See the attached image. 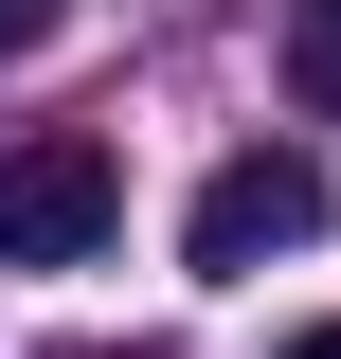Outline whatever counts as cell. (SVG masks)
I'll return each mask as SVG.
<instances>
[{"label":"cell","instance_id":"1","mask_svg":"<svg viewBox=\"0 0 341 359\" xmlns=\"http://www.w3.org/2000/svg\"><path fill=\"white\" fill-rule=\"evenodd\" d=\"M305 233H323V162H305V144H234V162L198 180V216H180V269H198V287H252Z\"/></svg>","mask_w":341,"mask_h":359},{"label":"cell","instance_id":"2","mask_svg":"<svg viewBox=\"0 0 341 359\" xmlns=\"http://www.w3.org/2000/svg\"><path fill=\"white\" fill-rule=\"evenodd\" d=\"M108 144L90 126H36V144H0V269H72V252H108Z\"/></svg>","mask_w":341,"mask_h":359},{"label":"cell","instance_id":"3","mask_svg":"<svg viewBox=\"0 0 341 359\" xmlns=\"http://www.w3.org/2000/svg\"><path fill=\"white\" fill-rule=\"evenodd\" d=\"M288 90L341 126V0H288Z\"/></svg>","mask_w":341,"mask_h":359},{"label":"cell","instance_id":"4","mask_svg":"<svg viewBox=\"0 0 341 359\" xmlns=\"http://www.w3.org/2000/svg\"><path fill=\"white\" fill-rule=\"evenodd\" d=\"M54 18H72V0H0V72H18V54H36Z\"/></svg>","mask_w":341,"mask_h":359},{"label":"cell","instance_id":"5","mask_svg":"<svg viewBox=\"0 0 341 359\" xmlns=\"http://www.w3.org/2000/svg\"><path fill=\"white\" fill-rule=\"evenodd\" d=\"M269 359H341V323H305V341H269Z\"/></svg>","mask_w":341,"mask_h":359},{"label":"cell","instance_id":"6","mask_svg":"<svg viewBox=\"0 0 341 359\" xmlns=\"http://www.w3.org/2000/svg\"><path fill=\"white\" fill-rule=\"evenodd\" d=\"M54 359H162V341H54Z\"/></svg>","mask_w":341,"mask_h":359}]
</instances>
